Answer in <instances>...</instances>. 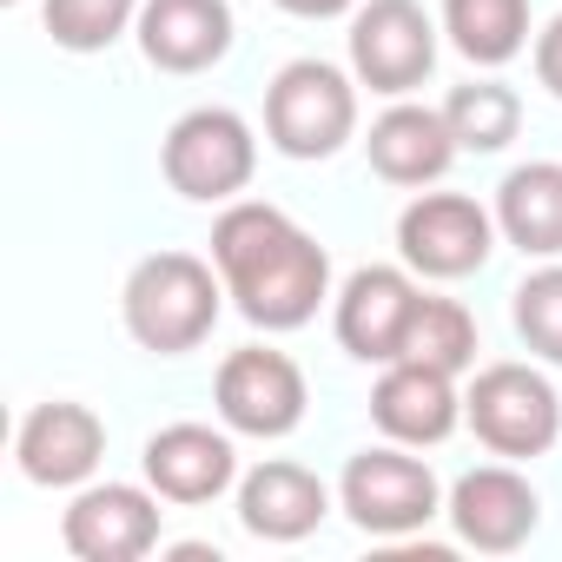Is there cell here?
Masks as SVG:
<instances>
[{
    "mask_svg": "<svg viewBox=\"0 0 562 562\" xmlns=\"http://www.w3.org/2000/svg\"><path fill=\"white\" fill-rule=\"evenodd\" d=\"M212 265L238 318L258 331H305L331 299V251L265 199H232L212 218Z\"/></svg>",
    "mask_w": 562,
    "mask_h": 562,
    "instance_id": "cell-1",
    "label": "cell"
},
{
    "mask_svg": "<svg viewBox=\"0 0 562 562\" xmlns=\"http://www.w3.org/2000/svg\"><path fill=\"white\" fill-rule=\"evenodd\" d=\"M225 312V278L199 251H146L120 285V325L153 358H186Z\"/></svg>",
    "mask_w": 562,
    "mask_h": 562,
    "instance_id": "cell-2",
    "label": "cell"
},
{
    "mask_svg": "<svg viewBox=\"0 0 562 562\" xmlns=\"http://www.w3.org/2000/svg\"><path fill=\"white\" fill-rule=\"evenodd\" d=\"M265 139L299 166L338 159L358 139V74L338 60H285L265 87Z\"/></svg>",
    "mask_w": 562,
    "mask_h": 562,
    "instance_id": "cell-3",
    "label": "cell"
},
{
    "mask_svg": "<svg viewBox=\"0 0 562 562\" xmlns=\"http://www.w3.org/2000/svg\"><path fill=\"white\" fill-rule=\"evenodd\" d=\"M159 172L192 205H232L258 172V133L232 106H192L159 139Z\"/></svg>",
    "mask_w": 562,
    "mask_h": 562,
    "instance_id": "cell-4",
    "label": "cell"
},
{
    "mask_svg": "<svg viewBox=\"0 0 562 562\" xmlns=\"http://www.w3.org/2000/svg\"><path fill=\"white\" fill-rule=\"evenodd\" d=\"M463 424L490 457L529 463L562 443V391L536 364H483L463 391Z\"/></svg>",
    "mask_w": 562,
    "mask_h": 562,
    "instance_id": "cell-5",
    "label": "cell"
},
{
    "mask_svg": "<svg viewBox=\"0 0 562 562\" xmlns=\"http://www.w3.org/2000/svg\"><path fill=\"white\" fill-rule=\"evenodd\" d=\"M338 509L351 516V529L378 536V542H404L417 536L430 516H443V483L424 457H411V443H371L345 463L338 476Z\"/></svg>",
    "mask_w": 562,
    "mask_h": 562,
    "instance_id": "cell-6",
    "label": "cell"
},
{
    "mask_svg": "<svg viewBox=\"0 0 562 562\" xmlns=\"http://www.w3.org/2000/svg\"><path fill=\"white\" fill-rule=\"evenodd\" d=\"M212 411L232 437H258V443H278L292 437L312 411V384L299 371L292 351H271V345H238L218 378H212Z\"/></svg>",
    "mask_w": 562,
    "mask_h": 562,
    "instance_id": "cell-7",
    "label": "cell"
},
{
    "mask_svg": "<svg viewBox=\"0 0 562 562\" xmlns=\"http://www.w3.org/2000/svg\"><path fill=\"white\" fill-rule=\"evenodd\" d=\"M496 212L476 205L470 192H417L397 212V258L417 278H437V285H457V278H476L496 251Z\"/></svg>",
    "mask_w": 562,
    "mask_h": 562,
    "instance_id": "cell-8",
    "label": "cell"
},
{
    "mask_svg": "<svg viewBox=\"0 0 562 562\" xmlns=\"http://www.w3.org/2000/svg\"><path fill=\"white\" fill-rule=\"evenodd\" d=\"M437 34L443 27L424 14V0H364L345 34L358 87H371L384 100H411L437 74Z\"/></svg>",
    "mask_w": 562,
    "mask_h": 562,
    "instance_id": "cell-9",
    "label": "cell"
},
{
    "mask_svg": "<svg viewBox=\"0 0 562 562\" xmlns=\"http://www.w3.org/2000/svg\"><path fill=\"white\" fill-rule=\"evenodd\" d=\"M166 496L153 483H80L67 516H60V542L80 562H139L159 549L166 529Z\"/></svg>",
    "mask_w": 562,
    "mask_h": 562,
    "instance_id": "cell-10",
    "label": "cell"
},
{
    "mask_svg": "<svg viewBox=\"0 0 562 562\" xmlns=\"http://www.w3.org/2000/svg\"><path fill=\"white\" fill-rule=\"evenodd\" d=\"M417 299H424V285H417L411 265H358L338 285L331 331L358 364H397L411 318H417Z\"/></svg>",
    "mask_w": 562,
    "mask_h": 562,
    "instance_id": "cell-11",
    "label": "cell"
},
{
    "mask_svg": "<svg viewBox=\"0 0 562 562\" xmlns=\"http://www.w3.org/2000/svg\"><path fill=\"white\" fill-rule=\"evenodd\" d=\"M443 516H450L463 549L509 555L542 529V496L516 463H476L443 490Z\"/></svg>",
    "mask_w": 562,
    "mask_h": 562,
    "instance_id": "cell-12",
    "label": "cell"
},
{
    "mask_svg": "<svg viewBox=\"0 0 562 562\" xmlns=\"http://www.w3.org/2000/svg\"><path fill=\"white\" fill-rule=\"evenodd\" d=\"M106 457V424L80 397H47L14 430V463L34 490H80Z\"/></svg>",
    "mask_w": 562,
    "mask_h": 562,
    "instance_id": "cell-13",
    "label": "cell"
},
{
    "mask_svg": "<svg viewBox=\"0 0 562 562\" xmlns=\"http://www.w3.org/2000/svg\"><path fill=\"white\" fill-rule=\"evenodd\" d=\"M139 470L166 503L199 509V503H218L225 490H238V443H232V430H212V424H166L146 437Z\"/></svg>",
    "mask_w": 562,
    "mask_h": 562,
    "instance_id": "cell-14",
    "label": "cell"
},
{
    "mask_svg": "<svg viewBox=\"0 0 562 562\" xmlns=\"http://www.w3.org/2000/svg\"><path fill=\"white\" fill-rule=\"evenodd\" d=\"M133 41L146 54V67L192 80V74H212L232 54L238 14H232V0H146Z\"/></svg>",
    "mask_w": 562,
    "mask_h": 562,
    "instance_id": "cell-15",
    "label": "cell"
},
{
    "mask_svg": "<svg viewBox=\"0 0 562 562\" xmlns=\"http://www.w3.org/2000/svg\"><path fill=\"white\" fill-rule=\"evenodd\" d=\"M331 516V490L318 470L292 457H265L238 476V529L258 542H305Z\"/></svg>",
    "mask_w": 562,
    "mask_h": 562,
    "instance_id": "cell-16",
    "label": "cell"
},
{
    "mask_svg": "<svg viewBox=\"0 0 562 562\" xmlns=\"http://www.w3.org/2000/svg\"><path fill=\"white\" fill-rule=\"evenodd\" d=\"M371 424L391 437V443H411V450H430L443 443L457 424H463V391L450 371H430V364H384V378L371 384Z\"/></svg>",
    "mask_w": 562,
    "mask_h": 562,
    "instance_id": "cell-17",
    "label": "cell"
},
{
    "mask_svg": "<svg viewBox=\"0 0 562 562\" xmlns=\"http://www.w3.org/2000/svg\"><path fill=\"white\" fill-rule=\"evenodd\" d=\"M364 153H371V172L384 186H437L450 166H457V139H450V120L443 106H417V100H391L371 133H364Z\"/></svg>",
    "mask_w": 562,
    "mask_h": 562,
    "instance_id": "cell-18",
    "label": "cell"
},
{
    "mask_svg": "<svg viewBox=\"0 0 562 562\" xmlns=\"http://www.w3.org/2000/svg\"><path fill=\"white\" fill-rule=\"evenodd\" d=\"M496 232L522 258H562V159L509 166L496 186Z\"/></svg>",
    "mask_w": 562,
    "mask_h": 562,
    "instance_id": "cell-19",
    "label": "cell"
},
{
    "mask_svg": "<svg viewBox=\"0 0 562 562\" xmlns=\"http://www.w3.org/2000/svg\"><path fill=\"white\" fill-rule=\"evenodd\" d=\"M443 34L470 67L496 74L529 54V0H443Z\"/></svg>",
    "mask_w": 562,
    "mask_h": 562,
    "instance_id": "cell-20",
    "label": "cell"
},
{
    "mask_svg": "<svg viewBox=\"0 0 562 562\" xmlns=\"http://www.w3.org/2000/svg\"><path fill=\"white\" fill-rule=\"evenodd\" d=\"M443 120H450V139H457L463 153L490 159V153H503V146L522 133V100H516V87H503V80H470V87H450Z\"/></svg>",
    "mask_w": 562,
    "mask_h": 562,
    "instance_id": "cell-21",
    "label": "cell"
},
{
    "mask_svg": "<svg viewBox=\"0 0 562 562\" xmlns=\"http://www.w3.org/2000/svg\"><path fill=\"white\" fill-rule=\"evenodd\" d=\"M476 351H483V338H476L470 305H463V299L424 292V299H417V318H411V338H404V358L463 378V371H476Z\"/></svg>",
    "mask_w": 562,
    "mask_h": 562,
    "instance_id": "cell-22",
    "label": "cell"
},
{
    "mask_svg": "<svg viewBox=\"0 0 562 562\" xmlns=\"http://www.w3.org/2000/svg\"><path fill=\"white\" fill-rule=\"evenodd\" d=\"M146 0H41V27L60 54H106L139 27Z\"/></svg>",
    "mask_w": 562,
    "mask_h": 562,
    "instance_id": "cell-23",
    "label": "cell"
},
{
    "mask_svg": "<svg viewBox=\"0 0 562 562\" xmlns=\"http://www.w3.org/2000/svg\"><path fill=\"white\" fill-rule=\"evenodd\" d=\"M509 325L529 345V358L562 371V258H536V271L509 292Z\"/></svg>",
    "mask_w": 562,
    "mask_h": 562,
    "instance_id": "cell-24",
    "label": "cell"
},
{
    "mask_svg": "<svg viewBox=\"0 0 562 562\" xmlns=\"http://www.w3.org/2000/svg\"><path fill=\"white\" fill-rule=\"evenodd\" d=\"M529 60H536V87H542L549 100H562V14H555V21H542V34H536Z\"/></svg>",
    "mask_w": 562,
    "mask_h": 562,
    "instance_id": "cell-25",
    "label": "cell"
},
{
    "mask_svg": "<svg viewBox=\"0 0 562 562\" xmlns=\"http://www.w3.org/2000/svg\"><path fill=\"white\" fill-rule=\"evenodd\" d=\"M271 8L292 21H338V14H358L364 0H271Z\"/></svg>",
    "mask_w": 562,
    "mask_h": 562,
    "instance_id": "cell-26",
    "label": "cell"
},
{
    "mask_svg": "<svg viewBox=\"0 0 562 562\" xmlns=\"http://www.w3.org/2000/svg\"><path fill=\"white\" fill-rule=\"evenodd\" d=\"M166 555H172V562H218V549H212V542H172Z\"/></svg>",
    "mask_w": 562,
    "mask_h": 562,
    "instance_id": "cell-27",
    "label": "cell"
},
{
    "mask_svg": "<svg viewBox=\"0 0 562 562\" xmlns=\"http://www.w3.org/2000/svg\"><path fill=\"white\" fill-rule=\"evenodd\" d=\"M8 8H21V0H8Z\"/></svg>",
    "mask_w": 562,
    "mask_h": 562,
    "instance_id": "cell-28",
    "label": "cell"
}]
</instances>
